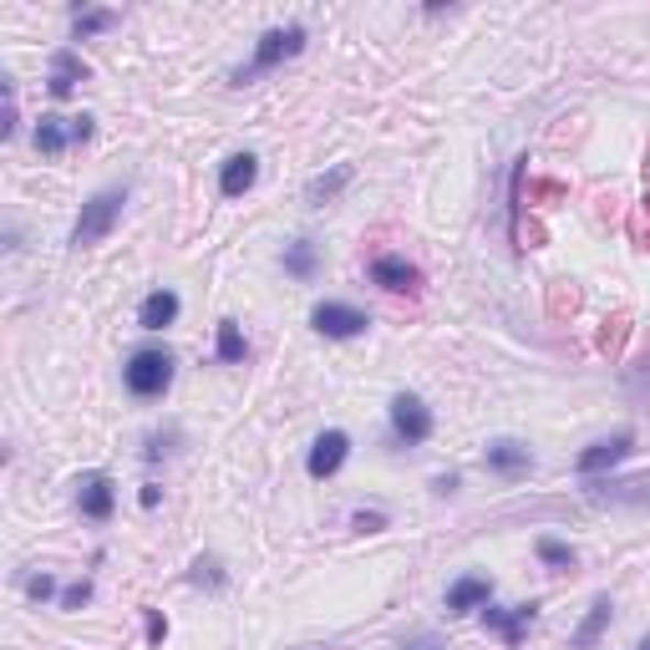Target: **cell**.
<instances>
[{"label": "cell", "instance_id": "1", "mask_svg": "<svg viewBox=\"0 0 650 650\" xmlns=\"http://www.w3.org/2000/svg\"><path fill=\"white\" fill-rule=\"evenodd\" d=\"M122 203H128V184H112V188H102V194H92V199L81 203L77 224H71V250H92V244H102L107 234H112V224L122 219Z\"/></svg>", "mask_w": 650, "mask_h": 650}, {"label": "cell", "instance_id": "2", "mask_svg": "<svg viewBox=\"0 0 650 650\" xmlns=\"http://www.w3.org/2000/svg\"><path fill=\"white\" fill-rule=\"evenodd\" d=\"M306 52V26H269L265 36L254 41V56H250V67L234 71V81H254V77H265V71H275L279 62H290V56Z\"/></svg>", "mask_w": 650, "mask_h": 650}, {"label": "cell", "instance_id": "3", "mask_svg": "<svg viewBox=\"0 0 650 650\" xmlns=\"http://www.w3.org/2000/svg\"><path fill=\"white\" fill-rule=\"evenodd\" d=\"M122 382H128V392L143 401L163 397L173 386V356L163 351V345H143V351H133L128 356V366H122Z\"/></svg>", "mask_w": 650, "mask_h": 650}, {"label": "cell", "instance_id": "4", "mask_svg": "<svg viewBox=\"0 0 650 650\" xmlns=\"http://www.w3.org/2000/svg\"><path fill=\"white\" fill-rule=\"evenodd\" d=\"M392 438L407 442V448H417V442L432 438V411H427L422 397H411V392L392 397Z\"/></svg>", "mask_w": 650, "mask_h": 650}, {"label": "cell", "instance_id": "5", "mask_svg": "<svg viewBox=\"0 0 650 650\" xmlns=\"http://www.w3.org/2000/svg\"><path fill=\"white\" fill-rule=\"evenodd\" d=\"M310 326H316L320 335H331V341H351V335H361L372 326V316L356 306H341V300H326V306L310 310Z\"/></svg>", "mask_w": 650, "mask_h": 650}, {"label": "cell", "instance_id": "6", "mask_svg": "<svg viewBox=\"0 0 650 650\" xmlns=\"http://www.w3.org/2000/svg\"><path fill=\"white\" fill-rule=\"evenodd\" d=\"M630 448H636V432H615V438H599L595 448H584L580 458H574V473H580V478H599L605 467L625 463V458H630Z\"/></svg>", "mask_w": 650, "mask_h": 650}, {"label": "cell", "instance_id": "7", "mask_svg": "<svg viewBox=\"0 0 650 650\" xmlns=\"http://www.w3.org/2000/svg\"><path fill=\"white\" fill-rule=\"evenodd\" d=\"M345 458H351V438H345L341 427H331V432H320L316 448H310L306 473L310 478H335V473L345 467Z\"/></svg>", "mask_w": 650, "mask_h": 650}, {"label": "cell", "instance_id": "8", "mask_svg": "<svg viewBox=\"0 0 650 650\" xmlns=\"http://www.w3.org/2000/svg\"><path fill=\"white\" fill-rule=\"evenodd\" d=\"M595 504L610 508H650V473H636V478H605L590 488Z\"/></svg>", "mask_w": 650, "mask_h": 650}, {"label": "cell", "instance_id": "9", "mask_svg": "<svg viewBox=\"0 0 650 650\" xmlns=\"http://www.w3.org/2000/svg\"><path fill=\"white\" fill-rule=\"evenodd\" d=\"M77 508H81V518L107 524L112 508H118V488H112V478H107V473H87V478L77 483Z\"/></svg>", "mask_w": 650, "mask_h": 650}, {"label": "cell", "instance_id": "10", "mask_svg": "<svg viewBox=\"0 0 650 650\" xmlns=\"http://www.w3.org/2000/svg\"><path fill=\"white\" fill-rule=\"evenodd\" d=\"M483 463H488L493 473H498V478H518V473H529V467H533V452H529V442L498 438V442H488Z\"/></svg>", "mask_w": 650, "mask_h": 650}, {"label": "cell", "instance_id": "11", "mask_svg": "<svg viewBox=\"0 0 650 650\" xmlns=\"http://www.w3.org/2000/svg\"><path fill=\"white\" fill-rule=\"evenodd\" d=\"M483 605H493V580L463 574V580L448 584V615H473V610H483Z\"/></svg>", "mask_w": 650, "mask_h": 650}, {"label": "cell", "instance_id": "12", "mask_svg": "<svg viewBox=\"0 0 650 650\" xmlns=\"http://www.w3.org/2000/svg\"><path fill=\"white\" fill-rule=\"evenodd\" d=\"M87 81V62H81L71 46H62V52L52 56V71H46V92L52 97H71Z\"/></svg>", "mask_w": 650, "mask_h": 650}, {"label": "cell", "instance_id": "13", "mask_svg": "<svg viewBox=\"0 0 650 650\" xmlns=\"http://www.w3.org/2000/svg\"><path fill=\"white\" fill-rule=\"evenodd\" d=\"M372 279H376V285H382V290H417V279H422V275H417V265H411V260H407V254H376V260H372Z\"/></svg>", "mask_w": 650, "mask_h": 650}, {"label": "cell", "instance_id": "14", "mask_svg": "<svg viewBox=\"0 0 650 650\" xmlns=\"http://www.w3.org/2000/svg\"><path fill=\"white\" fill-rule=\"evenodd\" d=\"M254 178H260V158H254V153H234V158H224V168H219V194H224V199H244L254 188Z\"/></svg>", "mask_w": 650, "mask_h": 650}, {"label": "cell", "instance_id": "15", "mask_svg": "<svg viewBox=\"0 0 650 650\" xmlns=\"http://www.w3.org/2000/svg\"><path fill=\"white\" fill-rule=\"evenodd\" d=\"M533 615H539V605H514V610H493V605H483V620H488V630H498L508 646H518V640H524V630L533 625Z\"/></svg>", "mask_w": 650, "mask_h": 650}, {"label": "cell", "instance_id": "16", "mask_svg": "<svg viewBox=\"0 0 650 650\" xmlns=\"http://www.w3.org/2000/svg\"><path fill=\"white\" fill-rule=\"evenodd\" d=\"M71 143H77V122L71 118H41L36 122V147L46 158H62Z\"/></svg>", "mask_w": 650, "mask_h": 650}, {"label": "cell", "instance_id": "17", "mask_svg": "<svg viewBox=\"0 0 650 650\" xmlns=\"http://www.w3.org/2000/svg\"><path fill=\"white\" fill-rule=\"evenodd\" d=\"M173 320H178V295L173 290H153L143 306H137V326H143V331H168Z\"/></svg>", "mask_w": 650, "mask_h": 650}, {"label": "cell", "instance_id": "18", "mask_svg": "<svg viewBox=\"0 0 650 650\" xmlns=\"http://www.w3.org/2000/svg\"><path fill=\"white\" fill-rule=\"evenodd\" d=\"M610 615H615V605H610V595H595V605H590V615H584V625L570 636V646L574 650H595L599 646V636H605V625H610Z\"/></svg>", "mask_w": 650, "mask_h": 650}, {"label": "cell", "instance_id": "19", "mask_svg": "<svg viewBox=\"0 0 650 650\" xmlns=\"http://www.w3.org/2000/svg\"><path fill=\"white\" fill-rule=\"evenodd\" d=\"M345 184H351V163H335L331 173H316V178L306 184V203L310 209H320V203H331Z\"/></svg>", "mask_w": 650, "mask_h": 650}, {"label": "cell", "instance_id": "20", "mask_svg": "<svg viewBox=\"0 0 650 650\" xmlns=\"http://www.w3.org/2000/svg\"><path fill=\"white\" fill-rule=\"evenodd\" d=\"M213 356L224 361V366H240L250 356V345H244V331L234 320H219V341H213Z\"/></svg>", "mask_w": 650, "mask_h": 650}, {"label": "cell", "instance_id": "21", "mask_svg": "<svg viewBox=\"0 0 650 650\" xmlns=\"http://www.w3.org/2000/svg\"><path fill=\"white\" fill-rule=\"evenodd\" d=\"M285 269H290L295 279H316V269H320V250H316L310 240L285 244Z\"/></svg>", "mask_w": 650, "mask_h": 650}, {"label": "cell", "instance_id": "22", "mask_svg": "<svg viewBox=\"0 0 650 650\" xmlns=\"http://www.w3.org/2000/svg\"><path fill=\"white\" fill-rule=\"evenodd\" d=\"M112 26H118V11H77L71 15V36L77 41L97 36V31H112Z\"/></svg>", "mask_w": 650, "mask_h": 650}, {"label": "cell", "instance_id": "23", "mask_svg": "<svg viewBox=\"0 0 650 650\" xmlns=\"http://www.w3.org/2000/svg\"><path fill=\"white\" fill-rule=\"evenodd\" d=\"M533 554L544 559L549 570H574V549L559 544V539H539V544H533Z\"/></svg>", "mask_w": 650, "mask_h": 650}, {"label": "cell", "instance_id": "24", "mask_svg": "<svg viewBox=\"0 0 650 650\" xmlns=\"http://www.w3.org/2000/svg\"><path fill=\"white\" fill-rule=\"evenodd\" d=\"M87 599H92V580H77L56 595V605H62V610H77V605H87Z\"/></svg>", "mask_w": 650, "mask_h": 650}, {"label": "cell", "instance_id": "25", "mask_svg": "<svg viewBox=\"0 0 650 650\" xmlns=\"http://www.w3.org/2000/svg\"><path fill=\"white\" fill-rule=\"evenodd\" d=\"M630 234H636L640 244L650 250V199H640V209H636V219H630Z\"/></svg>", "mask_w": 650, "mask_h": 650}, {"label": "cell", "instance_id": "26", "mask_svg": "<svg viewBox=\"0 0 650 650\" xmlns=\"http://www.w3.org/2000/svg\"><path fill=\"white\" fill-rule=\"evenodd\" d=\"M26 595H31V599H52V595H56V580H52V574H31V580H26Z\"/></svg>", "mask_w": 650, "mask_h": 650}, {"label": "cell", "instance_id": "27", "mask_svg": "<svg viewBox=\"0 0 650 650\" xmlns=\"http://www.w3.org/2000/svg\"><path fill=\"white\" fill-rule=\"evenodd\" d=\"M351 524H356V533H376V529H386V514H376V508L366 514V508H361V514L351 518Z\"/></svg>", "mask_w": 650, "mask_h": 650}, {"label": "cell", "instance_id": "28", "mask_svg": "<svg viewBox=\"0 0 650 650\" xmlns=\"http://www.w3.org/2000/svg\"><path fill=\"white\" fill-rule=\"evenodd\" d=\"M194 580H209V584H219V580H224V574H219V564H213V559H199V564H194Z\"/></svg>", "mask_w": 650, "mask_h": 650}, {"label": "cell", "instance_id": "29", "mask_svg": "<svg viewBox=\"0 0 650 650\" xmlns=\"http://www.w3.org/2000/svg\"><path fill=\"white\" fill-rule=\"evenodd\" d=\"M163 636H168V620H163L158 610H147V640H153V646H158Z\"/></svg>", "mask_w": 650, "mask_h": 650}, {"label": "cell", "instance_id": "30", "mask_svg": "<svg viewBox=\"0 0 650 650\" xmlns=\"http://www.w3.org/2000/svg\"><path fill=\"white\" fill-rule=\"evenodd\" d=\"M401 650H448V646H442L438 636H411V640H407V646H401Z\"/></svg>", "mask_w": 650, "mask_h": 650}, {"label": "cell", "instance_id": "31", "mask_svg": "<svg viewBox=\"0 0 650 650\" xmlns=\"http://www.w3.org/2000/svg\"><path fill=\"white\" fill-rule=\"evenodd\" d=\"M158 498H163V493H158V483H147V488L137 493V504H143V508H158Z\"/></svg>", "mask_w": 650, "mask_h": 650}, {"label": "cell", "instance_id": "32", "mask_svg": "<svg viewBox=\"0 0 650 650\" xmlns=\"http://www.w3.org/2000/svg\"><path fill=\"white\" fill-rule=\"evenodd\" d=\"M636 650H650V636H646V640H640V646H636Z\"/></svg>", "mask_w": 650, "mask_h": 650}, {"label": "cell", "instance_id": "33", "mask_svg": "<svg viewBox=\"0 0 650 650\" xmlns=\"http://www.w3.org/2000/svg\"><path fill=\"white\" fill-rule=\"evenodd\" d=\"M646 178H650V153H646Z\"/></svg>", "mask_w": 650, "mask_h": 650}]
</instances>
